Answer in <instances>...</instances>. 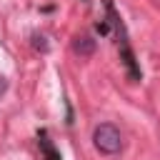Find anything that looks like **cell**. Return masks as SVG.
<instances>
[{
	"label": "cell",
	"instance_id": "3957f363",
	"mask_svg": "<svg viewBox=\"0 0 160 160\" xmlns=\"http://www.w3.org/2000/svg\"><path fill=\"white\" fill-rule=\"evenodd\" d=\"M38 142H40V150L45 152V158H48V160H60V152H58V150L52 148V142H50V140H48L45 135H42V138L38 140Z\"/></svg>",
	"mask_w": 160,
	"mask_h": 160
},
{
	"label": "cell",
	"instance_id": "277c9868",
	"mask_svg": "<svg viewBox=\"0 0 160 160\" xmlns=\"http://www.w3.org/2000/svg\"><path fill=\"white\" fill-rule=\"evenodd\" d=\"M32 40H35V48H38V50H42V52L48 50V42H45V38H42V35H35Z\"/></svg>",
	"mask_w": 160,
	"mask_h": 160
},
{
	"label": "cell",
	"instance_id": "6da1fadb",
	"mask_svg": "<svg viewBox=\"0 0 160 160\" xmlns=\"http://www.w3.org/2000/svg\"><path fill=\"white\" fill-rule=\"evenodd\" d=\"M92 145L102 155H118L122 150V132L112 122H100L92 130Z\"/></svg>",
	"mask_w": 160,
	"mask_h": 160
},
{
	"label": "cell",
	"instance_id": "7a4b0ae2",
	"mask_svg": "<svg viewBox=\"0 0 160 160\" xmlns=\"http://www.w3.org/2000/svg\"><path fill=\"white\" fill-rule=\"evenodd\" d=\"M95 48H98V42L92 35H75L72 38V52L80 58H90L95 52Z\"/></svg>",
	"mask_w": 160,
	"mask_h": 160
}]
</instances>
